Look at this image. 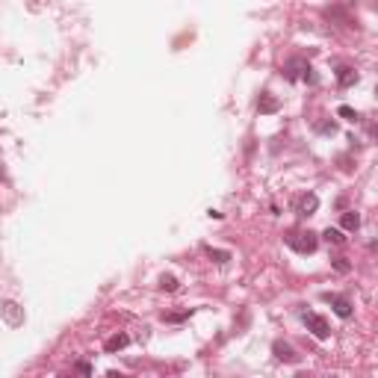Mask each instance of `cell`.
<instances>
[{"mask_svg": "<svg viewBox=\"0 0 378 378\" xmlns=\"http://www.w3.org/2000/svg\"><path fill=\"white\" fill-rule=\"evenodd\" d=\"M287 245H290V248H296L299 254H310V251H316L319 240H316V234L302 231V234H290V237H287Z\"/></svg>", "mask_w": 378, "mask_h": 378, "instance_id": "cell-1", "label": "cell"}, {"mask_svg": "<svg viewBox=\"0 0 378 378\" xmlns=\"http://www.w3.org/2000/svg\"><path fill=\"white\" fill-rule=\"evenodd\" d=\"M305 325H308V331H310L316 340H328V337H331V325H328V319L319 316V313H305Z\"/></svg>", "mask_w": 378, "mask_h": 378, "instance_id": "cell-2", "label": "cell"}, {"mask_svg": "<svg viewBox=\"0 0 378 378\" xmlns=\"http://www.w3.org/2000/svg\"><path fill=\"white\" fill-rule=\"evenodd\" d=\"M325 299L331 302V308H334V313H337V316H343V319H349V316H352V302H349V299H343V296H331V293H328Z\"/></svg>", "mask_w": 378, "mask_h": 378, "instance_id": "cell-3", "label": "cell"}, {"mask_svg": "<svg viewBox=\"0 0 378 378\" xmlns=\"http://www.w3.org/2000/svg\"><path fill=\"white\" fill-rule=\"evenodd\" d=\"M278 106H281V103H278V98H272L269 92H263V95L257 98V109H260L263 115H272V112H278Z\"/></svg>", "mask_w": 378, "mask_h": 378, "instance_id": "cell-4", "label": "cell"}, {"mask_svg": "<svg viewBox=\"0 0 378 378\" xmlns=\"http://www.w3.org/2000/svg\"><path fill=\"white\" fill-rule=\"evenodd\" d=\"M272 352H275L278 361H287V364H296V361H299V355L293 352V346H287V343H281V340L272 346Z\"/></svg>", "mask_w": 378, "mask_h": 378, "instance_id": "cell-5", "label": "cell"}, {"mask_svg": "<svg viewBox=\"0 0 378 378\" xmlns=\"http://www.w3.org/2000/svg\"><path fill=\"white\" fill-rule=\"evenodd\" d=\"M337 83H340L343 89H346V86H355V83H358V71L349 68V65H343V68L337 71Z\"/></svg>", "mask_w": 378, "mask_h": 378, "instance_id": "cell-6", "label": "cell"}, {"mask_svg": "<svg viewBox=\"0 0 378 378\" xmlns=\"http://www.w3.org/2000/svg\"><path fill=\"white\" fill-rule=\"evenodd\" d=\"M316 207H319V198H316V195H305V198L299 201V213H302V216L316 213Z\"/></svg>", "mask_w": 378, "mask_h": 378, "instance_id": "cell-7", "label": "cell"}, {"mask_svg": "<svg viewBox=\"0 0 378 378\" xmlns=\"http://www.w3.org/2000/svg\"><path fill=\"white\" fill-rule=\"evenodd\" d=\"M127 343H130L127 334H115V337H109V340L103 343V349H106V352H118V349H124Z\"/></svg>", "mask_w": 378, "mask_h": 378, "instance_id": "cell-8", "label": "cell"}, {"mask_svg": "<svg viewBox=\"0 0 378 378\" xmlns=\"http://www.w3.org/2000/svg\"><path fill=\"white\" fill-rule=\"evenodd\" d=\"M340 222H343V228H346V231H358V228H361V216H358L355 210L343 213V219H340Z\"/></svg>", "mask_w": 378, "mask_h": 378, "instance_id": "cell-9", "label": "cell"}, {"mask_svg": "<svg viewBox=\"0 0 378 378\" xmlns=\"http://www.w3.org/2000/svg\"><path fill=\"white\" fill-rule=\"evenodd\" d=\"M204 251H207V257H210V260H216V263H228V260H231V251H222V248H210V245H207Z\"/></svg>", "mask_w": 378, "mask_h": 378, "instance_id": "cell-10", "label": "cell"}, {"mask_svg": "<svg viewBox=\"0 0 378 378\" xmlns=\"http://www.w3.org/2000/svg\"><path fill=\"white\" fill-rule=\"evenodd\" d=\"M160 287L169 290V293H174V290H177V278H174V275H163V278H160Z\"/></svg>", "mask_w": 378, "mask_h": 378, "instance_id": "cell-11", "label": "cell"}, {"mask_svg": "<svg viewBox=\"0 0 378 378\" xmlns=\"http://www.w3.org/2000/svg\"><path fill=\"white\" fill-rule=\"evenodd\" d=\"M322 237H325V240H328V242H337V245H340V242H343V240H346V237H343V234H340V231H337V228H328V231H325V234H322Z\"/></svg>", "mask_w": 378, "mask_h": 378, "instance_id": "cell-12", "label": "cell"}, {"mask_svg": "<svg viewBox=\"0 0 378 378\" xmlns=\"http://www.w3.org/2000/svg\"><path fill=\"white\" fill-rule=\"evenodd\" d=\"M337 115H340V118H346V121H358V112H355L352 106H340V109H337Z\"/></svg>", "mask_w": 378, "mask_h": 378, "instance_id": "cell-13", "label": "cell"}, {"mask_svg": "<svg viewBox=\"0 0 378 378\" xmlns=\"http://www.w3.org/2000/svg\"><path fill=\"white\" fill-rule=\"evenodd\" d=\"M183 319H189V310H183V313H169V316H166V322H183Z\"/></svg>", "mask_w": 378, "mask_h": 378, "instance_id": "cell-14", "label": "cell"}, {"mask_svg": "<svg viewBox=\"0 0 378 378\" xmlns=\"http://www.w3.org/2000/svg\"><path fill=\"white\" fill-rule=\"evenodd\" d=\"M334 269H340V272H349V263H346L343 257H337V260H334Z\"/></svg>", "mask_w": 378, "mask_h": 378, "instance_id": "cell-15", "label": "cell"}]
</instances>
